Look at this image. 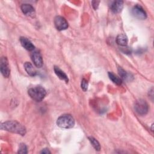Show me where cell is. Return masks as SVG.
I'll return each instance as SVG.
<instances>
[{
    "label": "cell",
    "instance_id": "obj_1",
    "mask_svg": "<svg viewBox=\"0 0 154 154\" xmlns=\"http://www.w3.org/2000/svg\"><path fill=\"white\" fill-rule=\"evenodd\" d=\"M1 129L21 135H25L26 134L25 128L15 120H10L2 123L1 125Z\"/></svg>",
    "mask_w": 154,
    "mask_h": 154
},
{
    "label": "cell",
    "instance_id": "obj_2",
    "mask_svg": "<svg viewBox=\"0 0 154 154\" xmlns=\"http://www.w3.org/2000/svg\"><path fill=\"white\" fill-rule=\"evenodd\" d=\"M28 93L33 100L37 102H40L46 96V91L42 86H35L29 88L28 91Z\"/></svg>",
    "mask_w": 154,
    "mask_h": 154
},
{
    "label": "cell",
    "instance_id": "obj_3",
    "mask_svg": "<svg viewBox=\"0 0 154 154\" xmlns=\"http://www.w3.org/2000/svg\"><path fill=\"white\" fill-rule=\"evenodd\" d=\"M57 125L61 128H72L75 125V120L70 114H63L58 118Z\"/></svg>",
    "mask_w": 154,
    "mask_h": 154
},
{
    "label": "cell",
    "instance_id": "obj_4",
    "mask_svg": "<svg viewBox=\"0 0 154 154\" xmlns=\"http://www.w3.org/2000/svg\"><path fill=\"white\" fill-rule=\"evenodd\" d=\"M134 109L139 115L144 116L147 113L149 106L146 100L139 99L135 102L134 104Z\"/></svg>",
    "mask_w": 154,
    "mask_h": 154
},
{
    "label": "cell",
    "instance_id": "obj_5",
    "mask_svg": "<svg viewBox=\"0 0 154 154\" xmlns=\"http://www.w3.org/2000/svg\"><path fill=\"white\" fill-rule=\"evenodd\" d=\"M132 14L136 18L144 20L147 17V14L143 8L140 5H135L132 9Z\"/></svg>",
    "mask_w": 154,
    "mask_h": 154
},
{
    "label": "cell",
    "instance_id": "obj_6",
    "mask_svg": "<svg viewBox=\"0 0 154 154\" xmlns=\"http://www.w3.org/2000/svg\"><path fill=\"white\" fill-rule=\"evenodd\" d=\"M0 70L2 75L5 78H8L10 76V69L8 64L7 58L5 57H3L1 59L0 63Z\"/></svg>",
    "mask_w": 154,
    "mask_h": 154
},
{
    "label": "cell",
    "instance_id": "obj_7",
    "mask_svg": "<svg viewBox=\"0 0 154 154\" xmlns=\"http://www.w3.org/2000/svg\"><path fill=\"white\" fill-rule=\"evenodd\" d=\"M54 24L55 28L58 31H63L68 28V23L67 20L62 16H56L54 19Z\"/></svg>",
    "mask_w": 154,
    "mask_h": 154
},
{
    "label": "cell",
    "instance_id": "obj_8",
    "mask_svg": "<svg viewBox=\"0 0 154 154\" xmlns=\"http://www.w3.org/2000/svg\"><path fill=\"white\" fill-rule=\"evenodd\" d=\"M32 62L37 67H41L43 66V59L41 54L38 51H34L31 54Z\"/></svg>",
    "mask_w": 154,
    "mask_h": 154
},
{
    "label": "cell",
    "instance_id": "obj_9",
    "mask_svg": "<svg viewBox=\"0 0 154 154\" xmlns=\"http://www.w3.org/2000/svg\"><path fill=\"white\" fill-rule=\"evenodd\" d=\"M20 42L22 46L27 51H32L35 49L34 45L32 43V42L28 40L27 38L24 37H21L20 38Z\"/></svg>",
    "mask_w": 154,
    "mask_h": 154
},
{
    "label": "cell",
    "instance_id": "obj_10",
    "mask_svg": "<svg viewBox=\"0 0 154 154\" xmlns=\"http://www.w3.org/2000/svg\"><path fill=\"white\" fill-rule=\"evenodd\" d=\"M21 10L22 13L26 16H32L35 13L34 7L29 4H23L21 5Z\"/></svg>",
    "mask_w": 154,
    "mask_h": 154
},
{
    "label": "cell",
    "instance_id": "obj_11",
    "mask_svg": "<svg viewBox=\"0 0 154 154\" xmlns=\"http://www.w3.org/2000/svg\"><path fill=\"white\" fill-rule=\"evenodd\" d=\"M123 7V2L122 1H114L111 6V10L114 13H120Z\"/></svg>",
    "mask_w": 154,
    "mask_h": 154
},
{
    "label": "cell",
    "instance_id": "obj_12",
    "mask_svg": "<svg viewBox=\"0 0 154 154\" xmlns=\"http://www.w3.org/2000/svg\"><path fill=\"white\" fill-rule=\"evenodd\" d=\"M118 72L120 76L121 77L122 79H123L125 81H131L133 79V76L131 73H128L126 72L122 67H119L118 68Z\"/></svg>",
    "mask_w": 154,
    "mask_h": 154
},
{
    "label": "cell",
    "instance_id": "obj_13",
    "mask_svg": "<svg viewBox=\"0 0 154 154\" xmlns=\"http://www.w3.org/2000/svg\"><path fill=\"white\" fill-rule=\"evenodd\" d=\"M55 73L57 75V76L61 80L64 81L66 82H68L69 81V79L67 76L66 75V74L61 70L58 67L55 66L54 68Z\"/></svg>",
    "mask_w": 154,
    "mask_h": 154
},
{
    "label": "cell",
    "instance_id": "obj_14",
    "mask_svg": "<svg viewBox=\"0 0 154 154\" xmlns=\"http://www.w3.org/2000/svg\"><path fill=\"white\" fill-rule=\"evenodd\" d=\"M24 68L26 73L31 76H34L37 73L36 70L34 68L33 66L29 62H26L24 64Z\"/></svg>",
    "mask_w": 154,
    "mask_h": 154
},
{
    "label": "cell",
    "instance_id": "obj_15",
    "mask_svg": "<svg viewBox=\"0 0 154 154\" xmlns=\"http://www.w3.org/2000/svg\"><path fill=\"white\" fill-rule=\"evenodd\" d=\"M128 42V37L126 35L121 34H119L116 37V43L122 46H126Z\"/></svg>",
    "mask_w": 154,
    "mask_h": 154
},
{
    "label": "cell",
    "instance_id": "obj_16",
    "mask_svg": "<svg viewBox=\"0 0 154 154\" xmlns=\"http://www.w3.org/2000/svg\"><path fill=\"white\" fill-rule=\"evenodd\" d=\"M108 76L109 78V79L116 84L120 85L122 84V79L118 77L117 75H116L114 73H113L112 72H108Z\"/></svg>",
    "mask_w": 154,
    "mask_h": 154
},
{
    "label": "cell",
    "instance_id": "obj_17",
    "mask_svg": "<svg viewBox=\"0 0 154 154\" xmlns=\"http://www.w3.org/2000/svg\"><path fill=\"white\" fill-rule=\"evenodd\" d=\"M88 140L90 141L92 146H93V147L95 149V150L99 151L100 149V146L98 141L93 137H88Z\"/></svg>",
    "mask_w": 154,
    "mask_h": 154
},
{
    "label": "cell",
    "instance_id": "obj_18",
    "mask_svg": "<svg viewBox=\"0 0 154 154\" xmlns=\"http://www.w3.org/2000/svg\"><path fill=\"white\" fill-rule=\"evenodd\" d=\"M17 153H28V150H27L26 146L23 143H21L19 146Z\"/></svg>",
    "mask_w": 154,
    "mask_h": 154
},
{
    "label": "cell",
    "instance_id": "obj_19",
    "mask_svg": "<svg viewBox=\"0 0 154 154\" xmlns=\"http://www.w3.org/2000/svg\"><path fill=\"white\" fill-rule=\"evenodd\" d=\"M88 82L86 79H83L81 81V88L82 89L85 91L87 90V88H88Z\"/></svg>",
    "mask_w": 154,
    "mask_h": 154
},
{
    "label": "cell",
    "instance_id": "obj_20",
    "mask_svg": "<svg viewBox=\"0 0 154 154\" xmlns=\"http://www.w3.org/2000/svg\"><path fill=\"white\" fill-rule=\"evenodd\" d=\"M91 3H92V6H93V8H94V10H96V9L98 8V7H99V3H100V1H93L91 2Z\"/></svg>",
    "mask_w": 154,
    "mask_h": 154
},
{
    "label": "cell",
    "instance_id": "obj_21",
    "mask_svg": "<svg viewBox=\"0 0 154 154\" xmlns=\"http://www.w3.org/2000/svg\"><path fill=\"white\" fill-rule=\"evenodd\" d=\"M41 153H51V152L48 149H43L41 152H40Z\"/></svg>",
    "mask_w": 154,
    "mask_h": 154
}]
</instances>
